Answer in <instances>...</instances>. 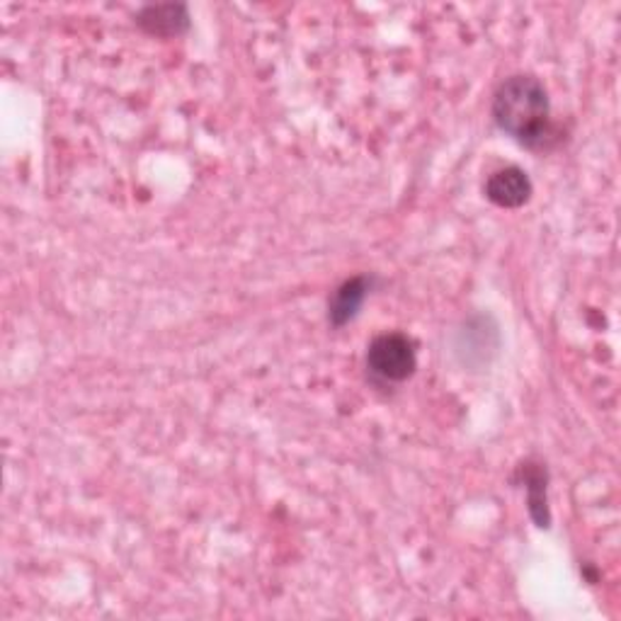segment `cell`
I'll list each match as a JSON object with an SVG mask.
<instances>
[{"instance_id": "obj_5", "label": "cell", "mask_w": 621, "mask_h": 621, "mask_svg": "<svg viewBox=\"0 0 621 621\" xmlns=\"http://www.w3.org/2000/svg\"><path fill=\"white\" fill-rule=\"evenodd\" d=\"M370 287H372L370 277H352L335 289L328 303V319L335 328L350 323L354 315H358V311L362 309V303L366 299V294H370Z\"/></svg>"}, {"instance_id": "obj_1", "label": "cell", "mask_w": 621, "mask_h": 621, "mask_svg": "<svg viewBox=\"0 0 621 621\" xmlns=\"http://www.w3.org/2000/svg\"><path fill=\"white\" fill-rule=\"evenodd\" d=\"M493 119L505 134L527 148L544 151L558 141V131L552 121V103L534 76H513L497 88Z\"/></svg>"}, {"instance_id": "obj_3", "label": "cell", "mask_w": 621, "mask_h": 621, "mask_svg": "<svg viewBox=\"0 0 621 621\" xmlns=\"http://www.w3.org/2000/svg\"><path fill=\"white\" fill-rule=\"evenodd\" d=\"M486 197L503 209H517L532 197V182L522 168H503L488 178Z\"/></svg>"}, {"instance_id": "obj_4", "label": "cell", "mask_w": 621, "mask_h": 621, "mask_svg": "<svg viewBox=\"0 0 621 621\" xmlns=\"http://www.w3.org/2000/svg\"><path fill=\"white\" fill-rule=\"evenodd\" d=\"M137 23L156 37H178L190 27V15L185 5L166 3V5H146L137 15Z\"/></svg>"}, {"instance_id": "obj_6", "label": "cell", "mask_w": 621, "mask_h": 621, "mask_svg": "<svg viewBox=\"0 0 621 621\" xmlns=\"http://www.w3.org/2000/svg\"><path fill=\"white\" fill-rule=\"evenodd\" d=\"M525 488L529 495V513L539 527H548V507H546V468L536 464H522Z\"/></svg>"}, {"instance_id": "obj_2", "label": "cell", "mask_w": 621, "mask_h": 621, "mask_svg": "<svg viewBox=\"0 0 621 621\" xmlns=\"http://www.w3.org/2000/svg\"><path fill=\"white\" fill-rule=\"evenodd\" d=\"M415 342L403 333H384L366 350V366L381 381H405L415 372Z\"/></svg>"}]
</instances>
